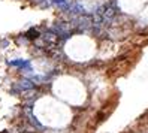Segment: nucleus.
Returning a JSON list of instances; mask_svg holds the SVG:
<instances>
[{"label": "nucleus", "mask_w": 148, "mask_h": 133, "mask_svg": "<svg viewBox=\"0 0 148 133\" xmlns=\"http://www.w3.org/2000/svg\"><path fill=\"white\" fill-rule=\"evenodd\" d=\"M25 36H27L29 39H38V38H39V32H38L36 29H30Z\"/></svg>", "instance_id": "obj_1"}, {"label": "nucleus", "mask_w": 148, "mask_h": 133, "mask_svg": "<svg viewBox=\"0 0 148 133\" xmlns=\"http://www.w3.org/2000/svg\"><path fill=\"white\" fill-rule=\"evenodd\" d=\"M54 2H56V3H63L64 0H54Z\"/></svg>", "instance_id": "obj_2"}]
</instances>
